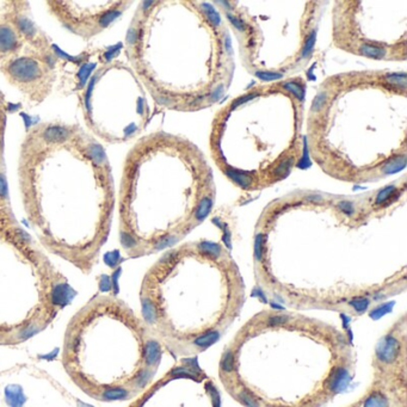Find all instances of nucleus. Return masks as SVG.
I'll return each instance as SVG.
<instances>
[{"label":"nucleus","instance_id":"1","mask_svg":"<svg viewBox=\"0 0 407 407\" xmlns=\"http://www.w3.org/2000/svg\"><path fill=\"white\" fill-rule=\"evenodd\" d=\"M146 398L157 407H221L214 380L193 363L171 369Z\"/></svg>","mask_w":407,"mask_h":407},{"label":"nucleus","instance_id":"2","mask_svg":"<svg viewBox=\"0 0 407 407\" xmlns=\"http://www.w3.org/2000/svg\"><path fill=\"white\" fill-rule=\"evenodd\" d=\"M41 73L39 64L31 59H20L10 66V74L18 82L29 83Z\"/></svg>","mask_w":407,"mask_h":407},{"label":"nucleus","instance_id":"3","mask_svg":"<svg viewBox=\"0 0 407 407\" xmlns=\"http://www.w3.org/2000/svg\"><path fill=\"white\" fill-rule=\"evenodd\" d=\"M346 407H393L389 401L376 390L369 388L362 398Z\"/></svg>","mask_w":407,"mask_h":407},{"label":"nucleus","instance_id":"4","mask_svg":"<svg viewBox=\"0 0 407 407\" xmlns=\"http://www.w3.org/2000/svg\"><path fill=\"white\" fill-rule=\"evenodd\" d=\"M17 47V37L7 26H0V50L7 52Z\"/></svg>","mask_w":407,"mask_h":407},{"label":"nucleus","instance_id":"5","mask_svg":"<svg viewBox=\"0 0 407 407\" xmlns=\"http://www.w3.org/2000/svg\"><path fill=\"white\" fill-rule=\"evenodd\" d=\"M69 137V130L63 127H50L44 131V139L48 142L53 144H59V142H64Z\"/></svg>","mask_w":407,"mask_h":407},{"label":"nucleus","instance_id":"6","mask_svg":"<svg viewBox=\"0 0 407 407\" xmlns=\"http://www.w3.org/2000/svg\"><path fill=\"white\" fill-rule=\"evenodd\" d=\"M6 399L11 407H21L25 401L21 388L18 386H9L6 388Z\"/></svg>","mask_w":407,"mask_h":407},{"label":"nucleus","instance_id":"7","mask_svg":"<svg viewBox=\"0 0 407 407\" xmlns=\"http://www.w3.org/2000/svg\"><path fill=\"white\" fill-rule=\"evenodd\" d=\"M103 397L107 400H121L128 397V392L123 388H111V389L105 390Z\"/></svg>","mask_w":407,"mask_h":407},{"label":"nucleus","instance_id":"8","mask_svg":"<svg viewBox=\"0 0 407 407\" xmlns=\"http://www.w3.org/2000/svg\"><path fill=\"white\" fill-rule=\"evenodd\" d=\"M362 54H365V55L370 56V58H381L382 55L385 54V50L382 49V48H379V47H371V45H363L362 48Z\"/></svg>","mask_w":407,"mask_h":407},{"label":"nucleus","instance_id":"9","mask_svg":"<svg viewBox=\"0 0 407 407\" xmlns=\"http://www.w3.org/2000/svg\"><path fill=\"white\" fill-rule=\"evenodd\" d=\"M313 42H314V36H311L308 39V41H307V44H306V48H304V56H308L309 54L312 53V48H313Z\"/></svg>","mask_w":407,"mask_h":407},{"label":"nucleus","instance_id":"10","mask_svg":"<svg viewBox=\"0 0 407 407\" xmlns=\"http://www.w3.org/2000/svg\"><path fill=\"white\" fill-rule=\"evenodd\" d=\"M258 75H259L261 79H266V80H269V79H277V78H279L278 74H274V73H271V74H268V73L259 74V73H258Z\"/></svg>","mask_w":407,"mask_h":407},{"label":"nucleus","instance_id":"11","mask_svg":"<svg viewBox=\"0 0 407 407\" xmlns=\"http://www.w3.org/2000/svg\"><path fill=\"white\" fill-rule=\"evenodd\" d=\"M287 86H288V87H290V88H292V90H294V92H295L296 94H299V96H301V92H302V90H301V87H300V86H298V85H294V84H292V83L287 84Z\"/></svg>","mask_w":407,"mask_h":407},{"label":"nucleus","instance_id":"12","mask_svg":"<svg viewBox=\"0 0 407 407\" xmlns=\"http://www.w3.org/2000/svg\"><path fill=\"white\" fill-rule=\"evenodd\" d=\"M5 188H6V185H5V182H4V179H2V177L0 176V193H5Z\"/></svg>","mask_w":407,"mask_h":407}]
</instances>
